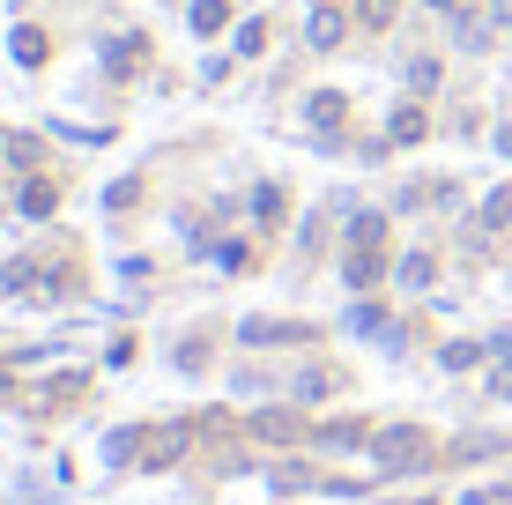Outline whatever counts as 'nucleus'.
Returning a JSON list of instances; mask_svg holds the SVG:
<instances>
[{"label":"nucleus","mask_w":512,"mask_h":505,"mask_svg":"<svg viewBox=\"0 0 512 505\" xmlns=\"http://www.w3.org/2000/svg\"><path fill=\"white\" fill-rule=\"evenodd\" d=\"M416 454H423V431H386L379 439V461H394V468H416Z\"/></svg>","instance_id":"1"},{"label":"nucleus","mask_w":512,"mask_h":505,"mask_svg":"<svg viewBox=\"0 0 512 505\" xmlns=\"http://www.w3.org/2000/svg\"><path fill=\"white\" fill-rule=\"evenodd\" d=\"M342 275H349L357 290H372V283H379V253H372V246H357V253L342 260Z\"/></svg>","instance_id":"2"},{"label":"nucleus","mask_w":512,"mask_h":505,"mask_svg":"<svg viewBox=\"0 0 512 505\" xmlns=\"http://www.w3.org/2000/svg\"><path fill=\"white\" fill-rule=\"evenodd\" d=\"M223 23H231V0H193V30H201V38H216Z\"/></svg>","instance_id":"3"},{"label":"nucleus","mask_w":512,"mask_h":505,"mask_svg":"<svg viewBox=\"0 0 512 505\" xmlns=\"http://www.w3.org/2000/svg\"><path fill=\"white\" fill-rule=\"evenodd\" d=\"M386 142H423V112H416V104L386 119Z\"/></svg>","instance_id":"4"},{"label":"nucleus","mask_w":512,"mask_h":505,"mask_svg":"<svg viewBox=\"0 0 512 505\" xmlns=\"http://www.w3.org/2000/svg\"><path fill=\"white\" fill-rule=\"evenodd\" d=\"M312 45H342V15H334V8H320V15H312Z\"/></svg>","instance_id":"5"},{"label":"nucleus","mask_w":512,"mask_h":505,"mask_svg":"<svg viewBox=\"0 0 512 505\" xmlns=\"http://www.w3.org/2000/svg\"><path fill=\"white\" fill-rule=\"evenodd\" d=\"M8 45H15V60H23V67H38V60H45V38H38V30H15Z\"/></svg>","instance_id":"6"},{"label":"nucleus","mask_w":512,"mask_h":505,"mask_svg":"<svg viewBox=\"0 0 512 505\" xmlns=\"http://www.w3.org/2000/svg\"><path fill=\"white\" fill-rule=\"evenodd\" d=\"M379 238H386V216H357L349 223V246H379Z\"/></svg>","instance_id":"7"},{"label":"nucleus","mask_w":512,"mask_h":505,"mask_svg":"<svg viewBox=\"0 0 512 505\" xmlns=\"http://www.w3.org/2000/svg\"><path fill=\"white\" fill-rule=\"evenodd\" d=\"M141 38H112V52H104V67H112V75H127V67L141 60V52H134Z\"/></svg>","instance_id":"8"},{"label":"nucleus","mask_w":512,"mask_h":505,"mask_svg":"<svg viewBox=\"0 0 512 505\" xmlns=\"http://www.w3.org/2000/svg\"><path fill=\"white\" fill-rule=\"evenodd\" d=\"M401 283H409V290L431 283V253H409V260H401Z\"/></svg>","instance_id":"9"},{"label":"nucleus","mask_w":512,"mask_h":505,"mask_svg":"<svg viewBox=\"0 0 512 505\" xmlns=\"http://www.w3.org/2000/svg\"><path fill=\"white\" fill-rule=\"evenodd\" d=\"M23 216H52V186H45V179L23 186Z\"/></svg>","instance_id":"10"},{"label":"nucleus","mask_w":512,"mask_h":505,"mask_svg":"<svg viewBox=\"0 0 512 505\" xmlns=\"http://www.w3.org/2000/svg\"><path fill=\"white\" fill-rule=\"evenodd\" d=\"M238 52H268V23H238Z\"/></svg>","instance_id":"11"},{"label":"nucleus","mask_w":512,"mask_h":505,"mask_svg":"<svg viewBox=\"0 0 512 505\" xmlns=\"http://www.w3.org/2000/svg\"><path fill=\"white\" fill-rule=\"evenodd\" d=\"M342 119V97H312V127H334Z\"/></svg>","instance_id":"12"},{"label":"nucleus","mask_w":512,"mask_h":505,"mask_svg":"<svg viewBox=\"0 0 512 505\" xmlns=\"http://www.w3.org/2000/svg\"><path fill=\"white\" fill-rule=\"evenodd\" d=\"M357 15L364 23H394V0H357Z\"/></svg>","instance_id":"13"},{"label":"nucleus","mask_w":512,"mask_h":505,"mask_svg":"<svg viewBox=\"0 0 512 505\" xmlns=\"http://www.w3.org/2000/svg\"><path fill=\"white\" fill-rule=\"evenodd\" d=\"M483 223H512V194H490L483 201Z\"/></svg>","instance_id":"14"},{"label":"nucleus","mask_w":512,"mask_h":505,"mask_svg":"<svg viewBox=\"0 0 512 505\" xmlns=\"http://www.w3.org/2000/svg\"><path fill=\"white\" fill-rule=\"evenodd\" d=\"M498 149H505V156H512V127H505V134H498Z\"/></svg>","instance_id":"15"},{"label":"nucleus","mask_w":512,"mask_h":505,"mask_svg":"<svg viewBox=\"0 0 512 505\" xmlns=\"http://www.w3.org/2000/svg\"><path fill=\"white\" fill-rule=\"evenodd\" d=\"M431 8H453V0H431Z\"/></svg>","instance_id":"16"},{"label":"nucleus","mask_w":512,"mask_h":505,"mask_svg":"<svg viewBox=\"0 0 512 505\" xmlns=\"http://www.w3.org/2000/svg\"><path fill=\"white\" fill-rule=\"evenodd\" d=\"M505 30H512V15H505Z\"/></svg>","instance_id":"17"}]
</instances>
